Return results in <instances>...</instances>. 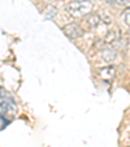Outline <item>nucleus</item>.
Instances as JSON below:
<instances>
[{
    "mask_svg": "<svg viewBox=\"0 0 130 147\" xmlns=\"http://www.w3.org/2000/svg\"><path fill=\"white\" fill-rule=\"evenodd\" d=\"M92 3L90 0H73L68 4L67 9L72 16H77V17H81V16H86L89 14L90 12L92 11Z\"/></svg>",
    "mask_w": 130,
    "mask_h": 147,
    "instance_id": "nucleus-1",
    "label": "nucleus"
},
{
    "mask_svg": "<svg viewBox=\"0 0 130 147\" xmlns=\"http://www.w3.org/2000/svg\"><path fill=\"white\" fill-rule=\"evenodd\" d=\"M87 24H89L90 28H98V26L102 24V18H100L99 13H90L87 17Z\"/></svg>",
    "mask_w": 130,
    "mask_h": 147,
    "instance_id": "nucleus-6",
    "label": "nucleus"
},
{
    "mask_svg": "<svg viewBox=\"0 0 130 147\" xmlns=\"http://www.w3.org/2000/svg\"><path fill=\"white\" fill-rule=\"evenodd\" d=\"M124 20H125V24H126V25H127V26H129V28H130V12H127V13L125 14Z\"/></svg>",
    "mask_w": 130,
    "mask_h": 147,
    "instance_id": "nucleus-10",
    "label": "nucleus"
},
{
    "mask_svg": "<svg viewBox=\"0 0 130 147\" xmlns=\"http://www.w3.org/2000/svg\"><path fill=\"white\" fill-rule=\"evenodd\" d=\"M100 74L103 78L108 80V78H112L115 76V68L113 67H105L103 69H100Z\"/></svg>",
    "mask_w": 130,
    "mask_h": 147,
    "instance_id": "nucleus-8",
    "label": "nucleus"
},
{
    "mask_svg": "<svg viewBox=\"0 0 130 147\" xmlns=\"http://www.w3.org/2000/svg\"><path fill=\"white\" fill-rule=\"evenodd\" d=\"M117 57V51L115 48H105L102 51V59L107 63H112Z\"/></svg>",
    "mask_w": 130,
    "mask_h": 147,
    "instance_id": "nucleus-4",
    "label": "nucleus"
},
{
    "mask_svg": "<svg viewBox=\"0 0 130 147\" xmlns=\"http://www.w3.org/2000/svg\"><path fill=\"white\" fill-rule=\"evenodd\" d=\"M0 108L3 111V113H11V115H14L16 113V104L12 102V99H8V100H1L0 102Z\"/></svg>",
    "mask_w": 130,
    "mask_h": 147,
    "instance_id": "nucleus-3",
    "label": "nucleus"
},
{
    "mask_svg": "<svg viewBox=\"0 0 130 147\" xmlns=\"http://www.w3.org/2000/svg\"><path fill=\"white\" fill-rule=\"evenodd\" d=\"M119 38L120 35L116 30H109L107 33V35L104 36V39H103V43L104 45H112L115 42H119Z\"/></svg>",
    "mask_w": 130,
    "mask_h": 147,
    "instance_id": "nucleus-5",
    "label": "nucleus"
},
{
    "mask_svg": "<svg viewBox=\"0 0 130 147\" xmlns=\"http://www.w3.org/2000/svg\"><path fill=\"white\" fill-rule=\"evenodd\" d=\"M63 31L65 33V35L70 39H78L83 35V29L74 22L67 24V25L63 28Z\"/></svg>",
    "mask_w": 130,
    "mask_h": 147,
    "instance_id": "nucleus-2",
    "label": "nucleus"
},
{
    "mask_svg": "<svg viewBox=\"0 0 130 147\" xmlns=\"http://www.w3.org/2000/svg\"><path fill=\"white\" fill-rule=\"evenodd\" d=\"M43 14H44V17H47V18L52 20L56 17V14H57V9H56V7H53L52 4H50V5L46 7L44 12H43Z\"/></svg>",
    "mask_w": 130,
    "mask_h": 147,
    "instance_id": "nucleus-7",
    "label": "nucleus"
},
{
    "mask_svg": "<svg viewBox=\"0 0 130 147\" xmlns=\"http://www.w3.org/2000/svg\"><path fill=\"white\" fill-rule=\"evenodd\" d=\"M46 3H48V4H52L53 1H56V0H44Z\"/></svg>",
    "mask_w": 130,
    "mask_h": 147,
    "instance_id": "nucleus-11",
    "label": "nucleus"
},
{
    "mask_svg": "<svg viewBox=\"0 0 130 147\" xmlns=\"http://www.w3.org/2000/svg\"><path fill=\"white\" fill-rule=\"evenodd\" d=\"M100 18H102V22H103V21H104L105 24H111V22H112V18L108 16V14H104V16L100 17Z\"/></svg>",
    "mask_w": 130,
    "mask_h": 147,
    "instance_id": "nucleus-9",
    "label": "nucleus"
}]
</instances>
